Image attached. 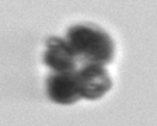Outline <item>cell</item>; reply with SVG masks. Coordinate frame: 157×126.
<instances>
[{"mask_svg":"<svg viewBox=\"0 0 157 126\" xmlns=\"http://www.w3.org/2000/svg\"><path fill=\"white\" fill-rule=\"evenodd\" d=\"M66 41L78 59L86 63L108 65L115 55L114 39L101 27L90 23L75 24L67 29Z\"/></svg>","mask_w":157,"mask_h":126,"instance_id":"cell-1","label":"cell"},{"mask_svg":"<svg viewBox=\"0 0 157 126\" xmlns=\"http://www.w3.org/2000/svg\"><path fill=\"white\" fill-rule=\"evenodd\" d=\"M80 97L86 100H98L112 87V80L107 69L98 63H86L76 70Z\"/></svg>","mask_w":157,"mask_h":126,"instance_id":"cell-2","label":"cell"},{"mask_svg":"<svg viewBox=\"0 0 157 126\" xmlns=\"http://www.w3.org/2000/svg\"><path fill=\"white\" fill-rule=\"evenodd\" d=\"M77 56L69 42L59 36H51L46 41V48L44 52V65L48 66L53 73L77 70Z\"/></svg>","mask_w":157,"mask_h":126,"instance_id":"cell-3","label":"cell"},{"mask_svg":"<svg viewBox=\"0 0 157 126\" xmlns=\"http://www.w3.org/2000/svg\"><path fill=\"white\" fill-rule=\"evenodd\" d=\"M46 94L56 104L72 105L80 100L77 76L75 71L52 73L46 78Z\"/></svg>","mask_w":157,"mask_h":126,"instance_id":"cell-4","label":"cell"}]
</instances>
